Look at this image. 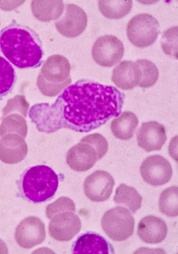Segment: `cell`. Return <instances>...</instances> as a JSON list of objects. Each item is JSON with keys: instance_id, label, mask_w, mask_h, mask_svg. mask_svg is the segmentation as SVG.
<instances>
[{"instance_id": "17", "label": "cell", "mask_w": 178, "mask_h": 254, "mask_svg": "<svg viewBox=\"0 0 178 254\" xmlns=\"http://www.w3.org/2000/svg\"><path fill=\"white\" fill-rule=\"evenodd\" d=\"M138 234L144 243L158 244L166 238L168 227L165 222L161 218L148 216L143 218L139 223Z\"/></svg>"}, {"instance_id": "13", "label": "cell", "mask_w": 178, "mask_h": 254, "mask_svg": "<svg viewBox=\"0 0 178 254\" xmlns=\"http://www.w3.org/2000/svg\"><path fill=\"white\" fill-rule=\"evenodd\" d=\"M88 17L84 10L75 4L66 5L63 16L55 23L59 32L69 38L80 36L86 29Z\"/></svg>"}, {"instance_id": "15", "label": "cell", "mask_w": 178, "mask_h": 254, "mask_svg": "<svg viewBox=\"0 0 178 254\" xmlns=\"http://www.w3.org/2000/svg\"><path fill=\"white\" fill-rule=\"evenodd\" d=\"M167 139L165 127L156 121L143 123L137 134L138 145L147 152L161 150Z\"/></svg>"}, {"instance_id": "26", "label": "cell", "mask_w": 178, "mask_h": 254, "mask_svg": "<svg viewBox=\"0 0 178 254\" xmlns=\"http://www.w3.org/2000/svg\"><path fill=\"white\" fill-rule=\"evenodd\" d=\"M141 71V81L139 86L143 88L152 87L157 82L159 76V71L152 62L147 60L136 61Z\"/></svg>"}, {"instance_id": "22", "label": "cell", "mask_w": 178, "mask_h": 254, "mask_svg": "<svg viewBox=\"0 0 178 254\" xmlns=\"http://www.w3.org/2000/svg\"><path fill=\"white\" fill-rule=\"evenodd\" d=\"M142 197L133 187L121 184L116 189L114 198L115 202L127 206L132 213H136L142 206Z\"/></svg>"}, {"instance_id": "29", "label": "cell", "mask_w": 178, "mask_h": 254, "mask_svg": "<svg viewBox=\"0 0 178 254\" xmlns=\"http://www.w3.org/2000/svg\"><path fill=\"white\" fill-rule=\"evenodd\" d=\"M81 141L90 144L95 148L98 153L99 160L102 159L108 151V142L100 134L94 133L87 135L83 138Z\"/></svg>"}, {"instance_id": "12", "label": "cell", "mask_w": 178, "mask_h": 254, "mask_svg": "<svg viewBox=\"0 0 178 254\" xmlns=\"http://www.w3.org/2000/svg\"><path fill=\"white\" fill-rule=\"evenodd\" d=\"M115 180L112 175L103 171H97L88 176L84 183L85 195L96 202H103L112 195Z\"/></svg>"}, {"instance_id": "3", "label": "cell", "mask_w": 178, "mask_h": 254, "mask_svg": "<svg viewBox=\"0 0 178 254\" xmlns=\"http://www.w3.org/2000/svg\"><path fill=\"white\" fill-rule=\"evenodd\" d=\"M58 186V175L51 168L43 165L26 169L18 183L21 195L33 203H40L52 199Z\"/></svg>"}, {"instance_id": "10", "label": "cell", "mask_w": 178, "mask_h": 254, "mask_svg": "<svg viewBox=\"0 0 178 254\" xmlns=\"http://www.w3.org/2000/svg\"><path fill=\"white\" fill-rule=\"evenodd\" d=\"M73 211H62L54 216L49 224L50 236L59 242L72 240L81 231L82 223Z\"/></svg>"}, {"instance_id": "20", "label": "cell", "mask_w": 178, "mask_h": 254, "mask_svg": "<svg viewBox=\"0 0 178 254\" xmlns=\"http://www.w3.org/2000/svg\"><path fill=\"white\" fill-rule=\"evenodd\" d=\"M139 122V119L134 113L124 112L111 123L110 129L117 138L128 140L133 137Z\"/></svg>"}, {"instance_id": "21", "label": "cell", "mask_w": 178, "mask_h": 254, "mask_svg": "<svg viewBox=\"0 0 178 254\" xmlns=\"http://www.w3.org/2000/svg\"><path fill=\"white\" fill-rule=\"evenodd\" d=\"M31 6L34 16L44 22L59 18L64 8L62 1H33Z\"/></svg>"}, {"instance_id": "25", "label": "cell", "mask_w": 178, "mask_h": 254, "mask_svg": "<svg viewBox=\"0 0 178 254\" xmlns=\"http://www.w3.org/2000/svg\"><path fill=\"white\" fill-rule=\"evenodd\" d=\"M178 189L173 186L165 189L162 193L159 202L161 213L169 217L178 215Z\"/></svg>"}, {"instance_id": "2", "label": "cell", "mask_w": 178, "mask_h": 254, "mask_svg": "<svg viewBox=\"0 0 178 254\" xmlns=\"http://www.w3.org/2000/svg\"><path fill=\"white\" fill-rule=\"evenodd\" d=\"M0 52L18 69L37 68L44 51L39 36L28 26L13 21L0 32Z\"/></svg>"}, {"instance_id": "6", "label": "cell", "mask_w": 178, "mask_h": 254, "mask_svg": "<svg viewBox=\"0 0 178 254\" xmlns=\"http://www.w3.org/2000/svg\"><path fill=\"white\" fill-rule=\"evenodd\" d=\"M135 221L130 211L121 206L106 211L101 219V226L106 235L116 242L127 240L134 232Z\"/></svg>"}, {"instance_id": "16", "label": "cell", "mask_w": 178, "mask_h": 254, "mask_svg": "<svg viewBox=\"0 0 178 254\" xmlns=\"http://www.w3.org/2000/svg\"><path fill=\"white\" fill-rule=\"evenodd\" d=\"M23 137L16 133H8L0 140V160L8 164H15L24 160L28 154V145Z\"/></svg>"}, {"instance_id": "30", "label": "cell", "mask_w": 178, "mask_h": 254, "mask_svg": "<svg viewBox=\"0 0 178 254\" xmlns=\"http://www.w3.org/2000/svg\"><path fill=\"white\" fill-rule=\"evenodd\" d=\"M8 249L4 242L0 239V254H8Z\"/></svg>"}, {"instance_id": "1", "label": "cell", "mask_w": 178, "mask_h": 254, "mask_svg": "<svg viewBox=\"0 0 178 254\" xmlns=\"http://www.w3.org/2000/svg\"><path fill=\"white\" fill-rule=\"evenodd\" d=\"M125 98L114 87L82 79L65 89L53 104L34 105L29 117L40 132H89L118 117Z\"/></svg>"}, {"instance_id": "28", "label": "cell", "mask_w": 178, "mask_h": 254, "mask_svg": "<svg viewBox=\"0 0 178 254\" xmlns=\"http://www.w3.org/2000/svg\"><path fill=\"white\" fill-rule=\"evenodd\" d=\"M67 210L76 212L75 204L71 199L61 197L47 206L46 215L49 219H51L56 214Z\"/></svg>"}, {"instance_id": "11", "label": "cell", "mask_w": 178, "mask_h": 254, "mask_svg": "<svg viewBox=\"0 0 178 254\" xmlns=\"http://www.w3.org/2000/svg\"><path fill=\"white\" fill-rule=\"evenodd\" d=\"M46 237L45 225L36 217L25 218L16 228L15 240L20 247L24 249H29L41 244Z\"/></svg>"}, {"instance_id": "5", "label": "cell", "mask_w": 178, "mask_h": 254, "mask_svg": "<svg viewBox=\"0 0 178 254\" xmlns=\"http://www.w3.org/2000/svg\"><path fill=\"white\" fill-rule=\"evenodd\" d=\"M29 108V104L23 95H16L9 99L2 110L0 136L16 133L25 138L28 132L25 118Z\"/></svg>"}, {"instance_id": "14", "label": "cell", "mask_w": 178, "mask_h": 254, "mask_svg": "<svg viewBox=\"0 0 178 254\" xmlns=\"http://www.w3.org/2000/svg\"><path fill=\"white\" fill-rule=\"evenodd\" d=\"M99 160L98 153L90 144L81 141L66 154V162L78 172L90 170Z\"/></svg>"}, {"instance_id": "9", "label": "cell", "mask_w": 178, "mask_h": 254, "mask_svg": "<svg viewBox=\"0 0 178 254\" xmlns=\"http://www.w3.org/2000/svg\"><path fill=\"white\" fill-rule=\"evenodd\" d=\"M140 172L143 180L153 186H160L168 183L173 175L170 163L160 155L148 157L142 163Z\"/></svg>"}, {"instance_id": "24", "label": "cell", "mask_w": 178, "mask_h": 254, "mask_svg": "<svg viewBox=\"0 0 178 254\" xmlns=\"http://www.w3.org/2000/svg\"><path fill=\"white\" fill-rule=\"evenodd\" d=\"M16 78L15 71L11 64L0 56V98L12 91Z\"/></svg>"}, {"instance_id": "8", "label": "cell", "mask_w": 178, "mask_h": 254, "mask_svg": "<svg viewBox=\"0 0 178 254\" xmlns=\"http://www.w3.org/2000/svg\"><path fill=\"white\" fill-rule=\"evenodd\" d=\"M124 48L122 42L113 35H105L99 38L92 50L94 61L99 65L110 67L116 64L122 59Z\"/></svg>"}, {"instance_id": "19", "label": "cell", "mask_w": 178, "mask_h": 254, "mask_svg": "<svg viewBox=\"0 0 178 254\" xmlns=\"http://www.w3.org/2000/svg\"><path fill=\"white\" fill-rule=\"evenodd\" d=\"M141 71L136 62L124 61L113 71L112 80L120 89L129 90L139 85Z\"/></svg>"}, {"instance_id": "4", "label": "cell", "mask_w": 178, "mask_h": 254, "mask_svg": "<svg viewBox=\"0 0 178 254\" xmlns=\"http://www.w3.org/2000/svg\"><path fill=\"white\" fill-rule=\"evenodd\" d=\"M71 66L65 57L54 55L50 56L41 68L37 78V85L41 93L55 97L72 83Z\"/></svg>"}, {"instance_id": "23", "label": "cell", "mask_w": 178, "mask_h": 254, "mask_svg": "<svg viewBox=\"0 0 178 254\" xmlns=\"http://www.w3.org/2000/svg\"><path fill=\"white\" fill-rule=\"evenodd\" d=\"M132 7V1H99L98 7L107 18L120 19L127 15Z\"/></svg>"}, {"instance_id": "27", "label": "cell", "mask_w": 178, "mask_h": 254, "mask_svg": "<svg viewBox=\"0 0 178 254\" xmlns=\"http://www.w3.org/2000/svg\"><path fill=\"white\" fill-rule=\"evenodd\" d=\"M161 45L166 55L178 59V27L171 28L164 33Z\"/></svg>"}, {"instance_id": "7", "label": "cell", "mask_w": 178, "mask_h": 254, "mask_svg": "<svg viewBox=\"0 0 178 254\" xmlns=\"http://www.w3.org/2000/svg\"><path fill=\"white\" fill-rule=\"evenodd\" d=\"M160 33V25L153 16L147 13L133 17L127 26V34L131 44L139 48L152 45Z\"/></svg>"}, {"instance_id": "18", "label": "cell", "mask_w": 178, "mask_h": 254, "mask_svg": "<svg viewBox=\"0 0 178 254\" xmlns=\"http://www.w3.org/2000/svg\"><path fill=\"white\" fill-rule=\"evenodd\" d=\"M74 254H108L113 253V247L102 236L88 232L79 237L74 243Z\"/></svg>"}]
</instances>
